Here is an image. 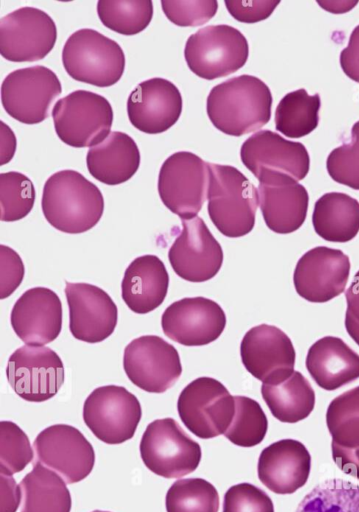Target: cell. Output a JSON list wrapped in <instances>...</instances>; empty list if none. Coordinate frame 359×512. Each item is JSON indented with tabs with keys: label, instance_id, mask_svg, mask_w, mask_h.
<instances>
[{
	"label": "cell",
	"instance_id": "cell-1",
	"mask_svg": "<svg viewBox=\"0 0 359 512\" xmlns=\"http://www.w3.org/2000/svg\"><path fill=\"white\" fill-rule=\"evenodd\" d=\"M272 94L268 86L252 75H240L214 86L206 100L209 120L230 136L254 132L271 117Z\"/></svg>",
	"mask_w": 359,
	"mask_h": 512
},
{
	"label": "cell",
	"instance_id": "cell-2",
	"mask_svg": "<svg viewBox=\"0 0 359 512\" xmlns=\"http://www.w3.org/2000/svg\"><path fill=\"white\" fill-rule=\"evenodd\" d=\"M42 212L55 229L79 234L93 228L104 211V198L99 188L75 170L55 172L45 182L41 200Z\"/></svg>",
	"mask_w": 359,
	"mask_h": 512
},
{
	"label": "cell",
	"instance_id": "cell-3",
	"mask_svg": "<svg viewBox=\"0 0 359 512\" xmlns=\"http://www.w3.org/2000/svg\"><path fill=\"white\" fill-rule=\"evenodd\" d=\"M207 210L212 223L226 237H242L252 231L258 190L237 168L209 163Z\"/></svg>",
	"mask_w": 359,
	"mask_h": 512
},
{
	"label": "cell",
	"instance_id": "cell-4",
	"mask_svg": "<svg viewBox=\"0 0 359 512\" xmlns=\"http://www.w3.org/2000/svg\"><path fill=\"white\" fill-rule=\"evenodd\" d=\"M62 63L74 80L97 87H110L123 75L125 55L116 41L94 29L82 28L66 40Z\"/></svg>",
	"mask_w": 359,
	"mask_h": 512
},
{
	"label": "cell",
	"instance_id": "cell-5",
	"mask_svg": "<svg viewBox=\"0 0 359 512\" xmlns=\"http://www.w3.org/2000/svg\"><path fill=\"white\" fill-rule=\"evenodd\" d=\"M52 118L55 132L63 143L91 148L110 134L113 109L102 95L76 90L55 103Z\"/></svg>",
	"mask_w": 359,
	"mask_h": 512
},
{
	"label": "cell",
	"instance_id": "cell-6",
	"mask_svg": "<svg viewBox=\"0 0 359 512\" xmlns=\"http://www.w3.org/2000/svg\"><path fill=\"white\" fill-rule=\"evenodd\" d=\"M249 54L245 36L236 28L209 25L188 37L184 57L189 69L205 80L230 75L242 68Z\"/></svg>",
	"mask_w": 359,
	"mask_h": 512
},
{
	"label": "cell",
	"instance_id": "cell-7",
	"mask_svg": "<svg viewBox=\"0 0 359 512\" xmlns=\"http://www.w3.org/2000/svg\"><path fill=\"white\" fill-rule=\"evenodd\" d=\"M145 466L164 478H179L196 470L201 447L173 418L149 423L140 441Z\"/></svg>",
	"mask_w": 359,
	"mask_h": 512
},
{
	"label": "cell",
	"instance_id": "cell-8",
	"mask_svg": "<svg viewBox=\"0 0 359 512\" xmlns=\"http://www.w3.org/2000/svg\"><path fill=\"white\" fill-rule=\"evenodd\" d=\"M209 177V163L192 152H175L159 171L160 199L181 220L194 218L207 198Z\"/></svg>",
	"mask_w": 359,
	"mask_h": 512
},
{
	"label": "cell",
	"instance_id": "cell-9",
	"mask_svg": "<svg viewBox=\"0 0 359 512\" xmlns=\"http://www.w3.org/2000/svg\"><path fill=\"white\" fill-rule=\"evenodd\" d=\"M62 92L51 69L35 65L10 72L1 84V103L9 116L24 124H37L50 116Z\"/></svg>",
	"mask_w": 359,
	"mask_h": 512
},
{
	"label": "cell",
	"instance_id": "cell-10",
	"mask_svg": "<svg viewBox=\"0 0 359 512\" xmlns=\"http://www.w3.org/2000/svg\"><path fill=\"white\" fill-rule=\"evenodd\" d=\"M177 410L189 431L201 439H211L224 434L230 426L235 401L220 381L204 376L183 388Z\"/></svg>",
	"mask_w": 359,
	"mask_h": 512
},
{
	"label": "cell",
	"instance_id": "cell-11",
	"mask_svg": "<svg viewBox=\"0 0 359 512\" xmlns=\"http://www.w3.org/2000/svg\"><path fill=\"white\" fill-rule=\"evenodd\" d=\"M141 416L137 397L117 385L94 389L83 405L85 424L99 440L107 444H120L131 439Z\"/></svg>",
	"mask_w": 359,
	"mask_h": 512
},
{
	"label": "cell",
	"instance_id": "cell-12",
	"mask_svg": "<svg viewBox=\"0 0 359 512\" xmlns=\"http://www.w3.org/2000/svg\"><path fill=\"white\" fill-rule=\"evenodd\" d=\"M123 367L129 380L149 393H163L182 374L177 349L157 335L133 339L124 349Z\"/></svg>",
	"mask_w": 359,
	"mask_h": 512
},
{
	"label": "cell",
	"instance_id": "cell-13",
	"mask_svg": "<svg viewBox=\"0 0 359 512\" xmlns=\"http://www.w3.org/2000/svg\"><path fill=\"white\" fill-rule=\"evenodd\" d=\"M34 462L57 473L66 484L85 479L95 464L91 443L75 427L55 424L42 430L33 443Z\"/></svg>",
	"mask_w": 359,
	"mask_h": 512
},
{
	"label": "cell",
	"instance_id": "cell-14",
	"mask_svg": "<svg viewBox=\"0 0 359 512\" xmlns=\"http://www.w3.org/2000/svg\"><path fill=\"white\" fill-rule=\"evenodd\" d=\"M57 39L54 20L35 7H21L0 21V52L11 62H34L45 58Z\"/></svg>",
	"mask_w": 359,
	"mask_h": 512
},
{
	"label": "cell",
	"instance_id": "cell-15",
	"mask_svg": "<svg viewBox=\"0 0 359 512\" xmlns=\"http://www.w3.org/2000/svg\"><path fill=\"white\" fill-rule=\"evenodd\" d=\"M7 380L22 399L44 402L54 397L64 382L61 358L45 346L24 345L8 359Z\"/></svg>",
	"mask_w": 359,
	"mask_h": 512
},
{
	"label": "cell",
	"instance_id": "cell-16",
	"mask_svg": "<svg viewBox=\"0 0 359 512\" xmlns=\"http://www.w3.org/2000/svg\"><path fill=\"white\" fill-rule=\"evenodd\" d=\"M182 229L168 251L174 272L199 283L212 279L223 263V250L202 218L181 220Z\"/></svg>",
	"mask_w": 359,
	"mask_h": 512
},
{
	"label": "cell",
	"instance_id": "cell-17",
	"mask_svg": "<svg viewBox=\"0 0 359 512\" xmlns=\"http://www.w3.org/2000/svg\"><path fill=\"white\" fill-rule=\"evenodd\" d=\"M348 255L339 249L318 246L298 260L293 282L296 292L305 300L324 303L344 292L350 274Z\"/></svg>",
	"mask_w": 359,
	"mask_h": 512
},
{
	"label": "cell",
	"instance_id": "cell-18",
	"mask_svg": "<svg viewBox=\"0 0 359 512\" xmlns=\"http://www.w3.org/2000/svg\"><path fill=\"white\" fill-rule=\"evenodd\" d=\"M161 326L168 338L181 345L203 346L220 337L226 326V316L215 301L188 297L165 309Z\"/></svg>",
	"mask_w": 359,
	"mask_h": 512
},
{
	"label": "cell",
	"instance_id": "cell-19",
	"mask_svg": "<svg viewBox=\"0 0 359 512\" xmlns=\"http://www.w3.org/2000/svg\"><path fill=\"white\" fill-rule=\"evenodd\" d=\"M256 178L259 206L267 227L279 234L299 229L307 216L306 188L283 173L264 171Z\"/></svg>",
	"mask_w": 359,
	"mask_h": 512
},
{
	"label": "cell",
	"instance_id": "cell-20",
	"mask_svg": "<svg viewBox=\"0 0 359 512\" xmlns=\"http://www.w3.org/2000/svg\"><path fill=\"white\" fill-rule=\"evenodd\" d=\"M69 329L74 338L87 343L107 339L118 321L117 306L109 294L88 283L66 282Z\"/></svg>",
	"mask_w": 359,
	"mask_h": 512
},
{
	"label": "cell",
	"instance_id": "cell-21",
	"mask_svg": "<svg viewBox=\"0 0 359 512\" xmlns=\"http://www.w3.org/2000/svg\"><path fill=\"white\" fill-rule=\"evenodd\" d=\"M183 107L177 86L164 78H151L139 83L127 100L130 123L147 134L163 133L179 119Z\"/></svg>",
	"mask_w": 359,
	"mask_h": 512
},
{
	"label": "cell",
	"instance_id": "cell-22",
	"mask_svg": "<svg viewBox=\"0 0 359 512\" xmlns=\"http://www.w3.org/2000/svg\"><path fill=\"white\" fill-rule=\"evenodd\" d=\"M245 369L262 383L294 371L296 352L278 327L260 324L249 329L240 344Z\"/></svg>",
	"mask_w": 359,
	"mask_h": 512
},
{
	"label": "cell",
	"instance_id": "cell-23",
	"mask_svg": "<svg viewBox=\"0 0 359 512\" xmlns=\"http://www.w3.org/2000/svg\"><path fill=\"white\" fill-rule=\"evenodd\" d=\"M240 157L255 177L264 171H273L300 181L310 167L309 154L303 144L286 140L270 130L258 131L245 140Z\"/></svg>",
	"mask_w": 359,
	"mask_h": 512
},
{
	"label": "cell",
	"instance_id": "cell-24",
	"mask_svg": "<svg viewBox=\"0 0 359 512\" xmlns=\"http://www.w3.org/2000/svg\"><path fill=\"white\" fill-rule=\"evenodd\" d=\"M15 334L27 345L42 346L55 340L62 328V304L49 288L26 290L15 302L11 315Z\"/></svg>",
	"mask_w": 359,
	"mask_h": 512
},
{
	"label": "cell",
	"instance_id": "cell-25",
	"mask_svg": "<svg viewBox=\"0 0 359 512\" xmlns=\"http://www.w3.org/2000/svg\"><path fill=\"white\" fill-rule=\"evenodd\" d=\"M311 471V455L295 439H282L264 448L257 472L263 485L276 494H292L303 487Z\"/></svg>",
	"mask_w": 359,
	"mask_h": 512
},
{
	"label": "cell",
	"instance_id": "cell-26",
	"mask_svg": "<svg viewBox=\"0 0 359 512\" xmlns=\"http://www.w3.org/2000/svg\"><path fill=\"white\" fill-rule=\"evenodd\" d=\"M332 458L345 474L359 480V386L335 397L326 412Z\"/></svg>",
	"mask_w": 359,
	"mask_h": 512
},
{
	"label": "cell",
	"instance_id": "cell-27",
	"mask_svg": "<svg viewBox=\"0 0 359 512\" xmlns=\"http://www.w3.org/2000/svg\"><path fill=\"white\" fill-rule=\"evenodd\" d=\"M169 275L156 255L135 258L126 268L121 283V296L128 308L146 314L159 307L168 292Z\"/></svg>",
	"mask_w": 359,
	"mask_h": 512
},
{
	"label": "cell",
	"instance_id": "cell-28",
	"mask_svg": "<svg viewBox=\"0 0 359 512\" xmlns=\"http://www.w3.org/2000/svg\"><path fill=\"white\" fill-rule=\"evenodd\" d=\"M305 364L315 383L327 391L359 378V354L335 336H325L313 343Z\"/></svg>",
	"mask_w": 359,
	"mask_h": 512
},
{
	"label": "cell",
	"instance_id": "cell-29",
	"mask_svg": "<svg viewBox=\"0 0 359 512\" xmlns=\"http://www.w3.org/2000/svg\"><path fill=\"white\" fill-rule=\"evenodd\" d=\"M89 173L106 185L128 181L140 165V152L134 139L120 131H112L99 144L91 147L86 156Z\"/></svg>",
	"mask_w": 359,
	"mask_h": 512
},
{
	"label": "cell",
	"instance_id": "cell-30",
	"mask_svg": "<svg viewBox=\"0 0 359 512\" xmlns=\"http://www.w3.org/2000/svg\"><path fill=\"white\" fill-rule=\"evenodd\" d=\"M261 394L272 415L284 423H296L307 418L315 406V392L311 384L296 370L263 382Z\"/></svg>",
	"mask_w": 359,
	"mask_h": 512
},
{
	"label": "cell",
	"instance_id": "cell-31",
	"mask_svg": "<svg viewBox=\"0 0 359 512\" xmlns=\"http://www.w3.org/2000/svg\"><path fill=\"white\" fill-rule=\"evenodd\" d=\"M312 224L322 239L348 242L359 232V202L345 193H326L315 202Z\"/></svg>",
	"mask_w": 359,
	"mask_h": 512
},
{
	"label": "cell",
	"instance_id": "cell-32",
	"mask_svg": "<svg viewBox=\"0 0 359 512\" xmlns=\"http://www.w3.org/2000/svg\"><path fill=\"white\" fill-rule=\"evenodd\" d=\"M21 512H70L72 500L66 482L42 464H33L19 483Z\"/></svg>",
	"mask_w": 359,
	"mask_h": 512
},
{
	"label": "cell",
	"instance_id": "cell-33",
	"mask_svg": "<svg viewBox=\"0 0 359 512\" xmlns=\"http://www.w3.org/2000/svg\"><path fill=\"white\" fill-rule=\"evenodd\" d=\"M320 96L309 95L305 89L287 93L275 111L276 130L290 138L310 134L319 123Z\"/></svg>",
	"mask_w": 359,
	"mask_h": 512
},
{
	"label": "cell",
	"instance_id": "cell-34",
	"mask_svg": "<svg viewBox=\"0 0 359 512\" xmlns=\"http://www.w3.org/2000/svg\"><path fill=\"white\" fill-rule=\"evenodd\" d=\"M97 14L103 25L122 35H135L150 24L151 0H99Z\"/></svg>",
	"mask_w": 359,
	"mask_h": 512
},
{
	"label": "cell",
	"instance_id": "cell-35",
	"mask_svg": "<svg viewBox=\"0 0 359 512\" xmlns=\"http://www.w3.org/2000/svg\"><path fill=\"white\" fill-rule=\"evenodd\" d=\"M296 512H359V485L342 479L324 480L305 495Z\"/></svg>",
	"mask_w": 359,
	"mask_h": 512
},
{
	"label": "cell",
	"instance_id": "cell-36",
	"mask_svg": "<svg viewBox=\"0 0 359 512\" xmlns=\"http://www.w3.org/2000/svg\"><path fill=\"white\" fill-rule=\"evenodd\" d=\"M167 512H218L217 489L202 478L179 479L167 491Z\"/></svg>",
	"mask_w": 359,
	"mask_h": 512
},
{
	"label": "cell",
	"instance_id": "cell-37",
	"mask_svg": "<svg viewBox=\"0 0 359 512\" xmlns=\"http://www.w3.org/2000/svg\"><path fill=\"white\" fill-rule=\"evenodd\" d=\"M235 412L225 437L240 447L260 444L268 429V420L260 404L247 396H234Z\"/></svg>",
	"mask_w": 359,
	"mask_h": 512
},
{
	"label": "cell",
	"instance_id": "cell-38",
	"mask_svg": "<svg viewBox=\"0 0 359 512\" xmlns=\"http://www.w3.org/2000/svg\"><path fill=\"white\" fill-rule=\"evenodd\" d=\"M0 218L4 222L18 221L26 217L35 202V188L32 181L16 171L0 176Z\"/></svg>",
	"mask_w": 359,
	"mask_h": 512
},
{
	"label": "cell",
	"instance_id": "cell-39",
	"mask_svg": "<svg viewBox=\"0 0 359 512\" xmlns=\"http://www.w3.org/2000/svg\"><path fill=\"white\" fill-rule=\"evenodd\" d=\"M1 474L11 476L22 471L33 457V450L26 433L11 421H1Z\"/></svg>",
	"mask_w": 359,
	"mask_h": 512
},
{
	"label": "cell",
	"instance_id": "cell-40",
	"mask_svg": "<svg viewBox=\"0 0 359 512\" xmlns=\"http://www.w3.org/2000/svg\"><path fill=\"white\" fill-rule=\"evenodd\" d=\"M326 168L335 182L359 190V121L352 126L350 140L330 152Z\"/></svg>",
	"mask_w": 359,
	"mask_h": 512
},
{
	"label": "cell",
	"instance_id": "cell-41",
	"mask_svg": "<svg viewBox=\"0 0 359 512\" xmlns=\"http://www.w3.org/2000/svg\"><path fill=\"white\" fill-rule=\"evenodd\" d=\"M162 10L173 24L182 27L207 23L218 10L216 0H162Z\"/></svg>",
	"mask_w": 359,
	"mask_h": 512
},
{
	"label": "cell",
	"instance_id": "cell-42",
	"mask_svg": "<svg viewBox=\"0 0 359 512\" xmlns=\"http://www.w3.org/2000/svg\"><path fill=\"white\" fill-rule=\"evenodd\" d=\"M222 512H274L268 494L251 483L231 486L224 495Z\"/></svg>",
	"mask_w": 359,
	"mask_h": 512
},
{
	"label": "cell",
	"instance_id": "cell-43",
	"mask_svg": "<svg viewBox=\"0 0 359 512\" xmlns=\"http://www.w3.org/2000/svg\"><path fill=\"white\" fill-rule=\"evenodd\" d=\"M24 277V264L20 256L5 245H1V299L10 296Z\"/></svg>",
	"mask_w": 359,
	"mask_h": 512
},
{
	"label": "cell",
	"instance_id": "cell-44",
	"mask_svg": "<svg viewBox=\"0 0 359 512\" xmlns=\"http://www.w3.org/2000/svg\"><path fill=\"white\" fill-rule=\"evenodd\" d=\"M279 3L278 0L225 1L232 17L243 23H255L268 18Z\"/></svg>",
	"mask_w": 359,
	"mask_h": 512
},
{
	"label": "cell",
	"instance_id": "cell-45",
	"mask_svg": "<svg viewBox=\"0 0 359 512\" xmlns=\"http://www.w3.org/2000/svg\"><path fill=\"white\" fill-rule=\"evenodd\" d=\"M340 66L347 77L359 83V25L353 29L347 47L340 53Z\"/></svg>",
	"mask_w": 359,
	"mask_h": 512
},
{
	"label": "cell",
	"instance_id": "cell-46",
	"mask_svg": "<svg viewBox=\"0 0 359 512\" xmlns=\"http://www.w3.org/2000/svg\"><path fill=\"white\" fill-rule=\"evenodd\" d=\"M20 501V487L11 476L1 474V512H15Z\"/></svg>",
	"mask_w": 359,
	"mask_h": 512
},
{
	"label": "cell",
	"instance_id": "cell-47",
	"mask_svg": "<svg viewBox=\"0 0 359 512\" xmlns=\"http://www.w3.org/2000/svg\"><path fill=\"white\" fill-rule=\"evenodd\" d=\"M347 302L346 314L359 323V271L345 292Z\"/></svg>",
	"mask_w": 359,
	"mask_h": 512
},
{
	"label": "cell",
	"instance_id": "cell-48",
	"mask_svg": "<svg viewBox=\"0 0 359 512\" xmlns=\"http://www.w3.org/2000/svg\"><path fill=\"white\" fill-rule=\"evenodd\" d=\"M1 164L8 163L16 150V138L9 126L1 121Z\"/></svg>",
	"mask_w": 359,
	"mask_h": 512
},
{
	"label": "cell",
	"instance_id": "cell-49",
	"mask_svg": "<svg viewBox=\"0 0 359 512\" xmlns=\"http://www.w3.org/2000/svg\"><path fill=\"white\" fill-rule=\"evenodd\" d=\"M318 4L330 12L342 13L352 9L357 4V1H318Z\"/></svg>",
	"mask_w": 359,
	"mask_h": 512
},
{
	"label": "cell",
	"instance_id": "cell-50",
	"mask_svg": "<svg viewBox=\"0 0 359 512\" xmlns=\"http://www.w3.org/2000/svg\"><path fill=\"white\" fill-rule=\"evenodd\" d=\"M345 328L349 336L359 345V323L345 315Z\"/></svg>",
	"mask_w": 359,
	"mask_h": 512
},
{
	"label": "cell",
	"instance_id": "cell-51",
	"mask_svg": "<svg viewBox=\"0 0 359 512\" xmlns=\"http://www.w3.org/2000/svg\"><path fill=\"white\" fill-rule=\"evenodd\" d=\"M92 512H109V511L94 510Z\"/></svg>",
	"mask_w": 359,
	"mask_h": 512
}]
</instances>
